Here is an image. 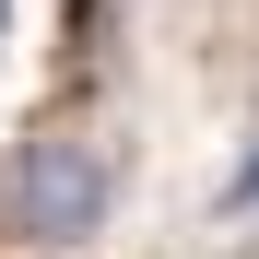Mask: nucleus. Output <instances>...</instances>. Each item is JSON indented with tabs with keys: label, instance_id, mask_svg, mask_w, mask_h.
<instances>
[{
	"label": "nucleus",
	"instance_id": "f257e3e1",
	"mask_svg": "<svg viewBox=\"0 0 259 259\" xmlns=\"http://www.w3.org/2000/svg\"><path fill=\"white\" fill-rule=\"evenodd\" d=\"M106 200H118V165L95 130H35V142L12 153V189H0V224H12L24 247H82L106 224Z\"/></svg>",
	"mask_w": 259,
	"mask_h": 259
},
{
	"label": "nucleus",
	"instance_id": "f03ea898",
	"mask_svg": "<svg viewBox=\"0 0 259 259\" xmlns=\"http://www.w3.org/2000/svg\"><path fill=\"white\" fill-rule=\"evenodd\" d=\"M0 24H12V0H0Z\"/></svg>",
	"mask_w": 259,
	"mask_h": 259
}]
</instances>
